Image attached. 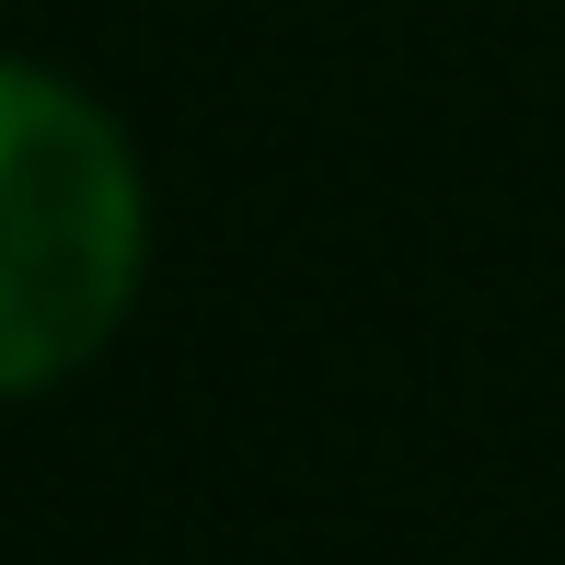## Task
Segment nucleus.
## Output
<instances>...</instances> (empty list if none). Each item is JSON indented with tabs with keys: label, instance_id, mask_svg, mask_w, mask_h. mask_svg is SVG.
Returning <instances> with one entry per match:
<instances>
[{
	"label": "nucleus",
	"instance_id": "nucleus-1",
	"mask_svg": "<svg viewBox=\"0 0 565 565\" xmlns=\"http://www.w3.org/2000/svg\"><path fill=\"white\" fill-rule=\"evenodd\" d=\"M139 162L70 82L0 58V404L46 393L139 300Z\"/></svg>",
	"mask_w": 565,
	"mask_h": 565
}]
</instances>
